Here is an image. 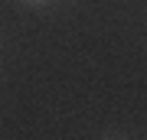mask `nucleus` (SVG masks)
<instances>
[{"mask_svg":"<svg viewBox=\"0 0 147 140\" xmlns=\"http://www.w3.org/2000/svg\"><path fill=\"white\" fill-rule=\"evenodd\" d=\"M30 3H46V0H30Z\"/></svg>","mask_w":147,"mask_h":140,"instance_id":"f257e3e1","label":"nucleus"}]
</instances>
